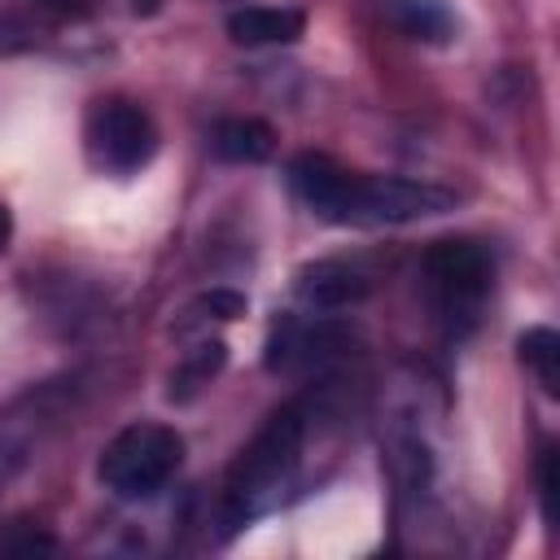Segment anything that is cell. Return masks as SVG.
Instances as JSON below:
<instances>
[{
  "mask_svg": "<svg viewBox=\"0 0 560 560\" xmlns=\"http://www.w3.org/2000/svg\"><path fill=\"white\" fill-rule=\"evenodd\" d=\"M289 188L306 210L346 228L416 223L429 214H446L459 201L442 184L402 179V175H354L324 153H298L289 162Z\"/></svg>",
  "mask_w": 560,
  "mask_h": 560,
  "instance_id": "obj_1",
  "label": "cell"
},
{
  "mask_svg": "<svg viewBox=\"0 0 560 560\" xmlns=\"http://www.w3.org/2000/svg\"><path fill=\"white\" fill-rule=\"evenodd\" d=\"M302 442H306V407L289 402L280 407L254 438L249 446L232 459L228 477H223V494H219V534L232 538L236 529H245L249 521H258L262 512H271L284 490L298 477L302 464Z\"/></svg>",
  "mask_w": 560,
  "mask_h": 560,
  "instance_id": "obj_2",
  "label": "cell"
},
{
  "mask_svg": "<svg viewBox=\"0 0 560 560\" xmlns=\"http://www.w3.org/2000/svg\"><path fill=\"white\" fill-rule=\"evenodd\" d=\"M179 464H184V438L171 424L136 420L105 442V451L96 459V477L114 499L140 503V499H153L158 490H166L171 477L179 472Z\"/></svg>",
  "mask_w": 560,
  "mask_h": 560,
  "instance_id": "obj_3",
  "label": "cell"
},
{
  "mask_svg": "<svg viewBox=\"0 0 560 560\" xmlns=\"http://www.w3.org/2000/svg\"><path fill=\"white\" fill-rule=\"evenodd\" d=\"M420 280L429 293V306L451 332H464L477 324V311L490 298L494 284V258L486 245L468 236H442L420 258Z\"/></svg>",
  "mask_w": 560,
  "mask_h": 560,
  "instance_id": "obj_4",
  "label": "cell"
},
{
  "mask_svg": "<svg viewBox=\"0 0 560 560\" xmlns=\"http://www.w3.org/2000/svg\"><path fill=\"white\" fill-rule=\"evenodd\" d=\"M83 149H88V162L96 171H109V175H136L140 166L153 162L158 153V127L153 118L127 101V96H105L88 109V122H83Z\"/></svg>",
  "mask_w": 560,
  "mask_h": 560,
  "instance_id": "obj_5",
  "label": "cell"
},
{
  "mask_svg": "<svg viewBox=\"0 0 560 560\" xmlns=\"http://www.w3.org/2000/svg\"><path fill=\"white\" fill-rule=\"evenodd\" d=\"M70 411V389L66 381H48L26 389L22 398H13L0 411V490L26 472V464L44 451V442L52 438V429L66 420Z\"/></svg>",
  "mask_w": 560,
  "mask_h": 560,
  "instance_id": "obj_6",
  "label": "cell"
},
{
  "mask_svg": "<svg viewBox=\"0 0 560 560\" xmlns=\"http://www.w3.org/2000/svg\"><path fill=\"white\" fill-rule=\"evenodd\" d=\"M350 346V328L337 319H302V315H280L267 341V372H298V368H324Z\"/></svg>",
  "mask_w": 560,
  "mask_h": 560,
  "instance_id": "obj_7",
  "label": "cell"
},
{
  "mask_svg": "<svg viewBox=\"0 0 560 560\" xmlns=\"http://www.w3.org/2000/svg\"><path fill=\"white\" fill-rule=\"evenodd\" d=\"M372 293V276L341 258H319L298 271V298L315 311H346Z\"/></svg>",
  "mask_w": 560,
  "mask_h": 560,
  "instance_id": "obj_8",
  "label": "cell"
},
{
  "mask_svg": "<svg viewBox=\"0 0 560 560\" xmlns=\"http://www.w3.org/2000/svg\"><path fill=\"white\" fill-rule=\"evenodd\" d=\"M306 31V13L289 4H245L228 13V35L241 48H271V44H293Z\"/></svg>",
  "mask_w": 560,
  "mask_h": 560,
  "instance_id": "obj_9",
  "label": "cell"
},
{
  "mask_svg": "<svg viewBox=\"0 0 560 560\" xmlns=\"http://www.w3.org/2000/svg\"><path fill=\"white\" fill-rule=\"evenodd\" d=\"M210 149H214L219 162L254 166V162H267V158H271L276 131H271L262 118H223V122H214V131H210Z\"/></svg>",
  "mask_w": 560,
  "mask_h": 560,
  "instance_id": "obj_10",
  "label": "cell"
},
{
  "mask_svg": "<svg viewBox=\"0 0 560 560\" xmlns=\"http://www.w3.org/2000/svg\"><path fill=\"white\" fill-rule=\"evenodd\" d=\"M385 18L416 44H446L459 26L446 0H385Z\"/></svg>",
  "mask_w": 560,
  "mask_h": 560,
  "instance_id": "obj_11",
  "label": "cell"
},
{
  "mask_svg": "<svg viewBox=\"0 0 560 560\" xmlns=\"http://www.w3.org/2000/svg\"><path fill=\"white\" fill-rule=\"evenodd\" d=\"M223 363H228V346L214 337H206V341H197L179 363H175V372H171V389H166V398L171 402H188V398H197L219 372H223Z\"/></svg>",
  "mask_w": 560,
  "mask_h": 560,
  "instance_id": "obj_12",
  "label": "cell"
},
{
  "mask_svg": "<svg viewBox=\"0 0 560 560\" xmlns=\"http://www.w3.org/2000/svg\"><path fill=\"white\" fill-rule=\"evenodd\" d=\"M516 354L534 372V381L542 385V394L556 398L560 394V337H556V328H547V324L525 328L516 337Z\"/></svg>",
  "mask_w": 560,
  "mask_h": 560,
  "instance_id": "obj_13",
  "label": "cell"
},
{
  "mask_svg": "<svg viewBox=\"0 0 560 560\" xmlns=\"http://www.w3.org/2000/svg\"><path fill=\"white\" fill-rule=\"evenodd\" d=\"M245 293H236V289H210V293H201L184 315H188V324H206V319H236V315H245Z\"/></svg>",
  "mask_w": 560,
  "mask_h": 560,
  "instance_id": "obj_14",
  "label": "cell"
},
{
  "mask_svg": "<svg viewBox=\"0 0 560 560\" xmlns=\"http://www.w3.org/2000/svg\"><path fill=\"white\" fill-rule=\"evenodd\" d=\"M57 538L31 525H4L0 529V556H35V551H52Z\"/></svg>",
  "mask_w": 560,
  "mask_h": 560,
  "instance_id": "obj_15",
  "label": "cell"
},
{
  "mask_svg": "<svg viewBox=\"0 0 560 560\" xmlns=\"http://www.w3.org/2000/svg\"><path fill=\"white\" fill-rule=\"evenodd\" d=\"M538 508H542V521L551 525L556 521V446L547 442L542 451H538Z\"/></svg>",
  "mask_w": 560,
  "mask_h": 560,
  "instance_id": "obj_16",
  "label": "cell"
},
{
  "mask_svg": "<svg viewBox=\"0 0 560 560\" xmlns=\"http://www.w3.org/2000/svg\"><path fill=\"white\" fill-rule=\"evenodd\" d=\"M9 236H13V214H9V206L0 201V254L9 249Z\"/></svg>",
  "mask_w": 560,
  "mask_h": 560,
  "instance_id": "obj_17",
  "label": "cell"
},
{
  "mask_svg": "<svg viewBox=\"0 0 560 560\" xmlns=\"http://www.w3.org/2000/svg\"><path fill=\"white\" fill-rule=\"evenodd\" d=\"M44 4H52V9H88L92 0H44Z\"/></svg>",
  "mask_w": 560,
  "mask_h": 560,
  "instance_id": "obj_18",
  "label": "cell"
}]
</instances>
